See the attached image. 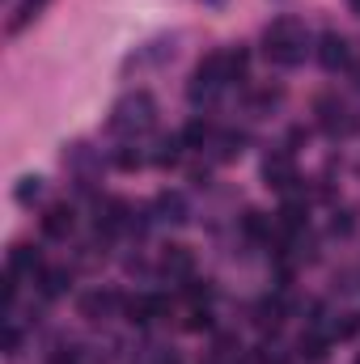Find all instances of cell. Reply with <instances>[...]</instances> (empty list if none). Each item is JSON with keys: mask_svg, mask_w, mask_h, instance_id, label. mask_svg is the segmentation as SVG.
Here are the masks:
<instances>
[{"mask_svg": "<svg viewBox=\"0 0 360 364\" xmlns=\"http://www.w3.org/2000/svg\"><path fill=\"white\" fill-rule=\"evenodd\" d=\"M309 51V34L297 17H275L268 30H263V55L280 68H297Z\"/></svg>", "mask_w": 360, "mask_h": 364, "instance_id": "obj_1", "label": "cell"}, {"mask_svg": "<svg viewBox=\"0 0 360 364\" xmlns=\"http://www.w3.org/2000/svg\"><path fill=\"white\" fill-rule=\"evenodd\" d=\"M43 195V178H21V186H17V203H34Z\"/></svg>", "mask_w": 360, "mask_h": 364, "instance_id": "obj_13", "label": "cell"}, {"mask_svg": "<svg viewBox=\"0 0 360 364\" xmlns=\"http://www.w3.org/2000/svg\"><path fill=\"white\" fill-rule=\"evenodd\" d=\"M157 208L166 212L162 220H174V225H179V220H186V208H182V199H179V195H162V199H157Z\"/></svg>", "mask_w": 360, "mask_h": 364, "instance_id": "obj_12", "label": "cell"}, {"mask_svg": "<svg viewBox=\"0 0 360 364\" xmlns=\"http://www.w3.org/2000/svg\"><path fill=\"white\" fill-rule=\"evenodd\" d=\"M318 64H322L327 73H348V68L356 64V60H352V43H348L344 34H335V30L322 34V38H318Z\"/></svg>", "mask_w": 360, "mask_h": 364, "instance_id": "obj_3", "label": "cell"}, {"mask_svg": "<svg viewBox=\"0 0 360 364\" xmlns=\"http://www.w3.org/2000/svg\"><path fill=\"white\" fill-rule=\"evenodd\" d=\"M208 136H212V132H208V123H191V127L182 132V140H186V144H203Z\"/></svg>", "mask_w": 360, "mask_h": 364, "instance_id": "obj_15", "label": "cell"}, {"mask_svg": "<svg viewBox=\"0 0 360 364\" xmlns=\"http://www.w3.org/2000/svg\"><path fill=\"white\" fill-rule=\"evenodd\" d=\"M38 284H43V296H64V292L73 288V275L60 272V267H51V272L38 275Z\"/></svg>", "mask_w": 360, "mask_h": 364, "instance_id": "obj_8", "label": "cell"}, {"mask_svg": "<svg viewBox=\"0 0 360 364\" xmlns=\"http://www.w3.org/2000/svg\"><path fill=\"white\" fill-rule=\"evenodd\" d=\"M356 364H360V360H356Z\"/></svg>", "mask_w": 360, "mask_h": 364, "instance_id": "obj_17", "label": "cell"}, {"mask_svg": "<svg viewBox=\"0 0 360 364\" xmlns=\"http://www.w3.org/2000/svg\"><path fill=\"white\" fill-rule=\"evenodd\" d=\"M43 4H47V0H21V9H17V17L9 21V30L17 34V30H21L26 21H34V17H38V9H43Z\"/></svg>", "mask_w": 360, "mask_h": 364, "instance_id": "obj_11", "label": "cell"}, {"mask_svg": "<svg viewBox=\"0 0 360 364\" xmlns=\"http://www.w3.org/2000/svg\"><path fill=\"white\" fill-rule=\"evenodd\" d=\"M246 233H250V237H271V229L263 225L259 212H246Z\"/></svg>", "mask_w": 360, "mask_h": 364, "instance_id": "obj_14", "label": "cell"}, {"mask_svg": "<svg viewBox=\"0 0 360 364\" xmlns=\"http://www.w3.org/2000/svg\"><path fill=\"white\" fill-rule=\"evenodd\" d=\"M43 233L47 237H68L73 233V208H51L43 216Z\"/></svg>", "mask_w": 360, "mask_h": 364, "instance_id": "obj_7", "label": "cell"}, {"mask_svg": "<svg viewBox=\"0 0 360 364\" xmlns=\"http://www.w3.org/2000/svg\"><path fill=\"white\" fill-rule=\"evenodd\" d=\"M263 178H268V186H275V191H288V186L297 182L292 157H288V153H271L268 161H263Z\"/></svg>", "mask_w": 360, "mask_h": 364, "instance_id": "obj_5", "label": "cell"}, {"mask_svg": "<svg viewBox=\"0 0 360 364\" xmlns=\"http://www.w3.org/2000/svg\"><path fill=\"white\" fill-rule=\"evenodd\" d=\"M153 123V97L149 93H136V97H123L110 114V132H144Z\"/></svg>", "mask_w": 360, "mask_h": 364, "instance_id": "obj_2", "label": "cell"}, {"mask_svg": "<svg viewBox=\"0 0 360 364\" xmlns=\"http://www.w3.org/2000/svg\"><path fill=\"white\" fill-rule=\"evenodd\" d=\"M162 263H166V272H174V275H186V272H191V250H186V246H170Z\"/></svg>", "mask_w": 360, "mask_h": 364, "instance_id": "obj_10", "label": "cell"}, {"mask_svg": "<svg viewBox=\"0 0 360 364\" xmlns=\"http://www.w3.org/2000/svg\"><path fill=\"white\" fill-rule=\"evenodd\" d=\"M115 309H119V296H115V292H93V296L81 301V314L93 318V322H97V318H106V314H115Z\"/></svg>", "mask_w": 360, "mask_h": 364, "instance_id": "obj_6", "label": "cell"}, {"mask_svg": "<svg viewBox=\"0 0 360 364\" xmlns=\"http://www.w3.org/2000/svg\"><path fill=\"white\" fill-rule=\"evenodd\" d=\"M246 68H250V55H246L242 47L225 55V81H229V85H238V81H246Z\"/></svg>", "mask_w": 360, "mask_h": 364, "instance_id": "obj_9", "label": "cell"}, {"mask_svg": "<svg viewBox=\"0 0 360 364\" xmlns=\"http://www.w3.org/2000/svg\"><path fill=\"white\" fill-rule=\"evenodd\" d=\"M348 4H352V9H356V13H360V0H348Z\"/></svg>", "mask_w": 360, "mask_h": 364, "instance_id": "obj_16", "label": "cell"}, {"mask_svg": "<svg viewBox=\"0 0 360 364\" xmlns=\"http://www.w3.org/2000/svg\"><path fill=\"white\" fill-rule=\"evenodd\" d=\"M318 123H322V132H331V136H339V132H352V114H348V106L344 102H335V97H318Z\"/></svg>", "mask_w": 360, "mask_h": 364, "instance_id": "obj_4", "label": "cell"}]
</instances>
